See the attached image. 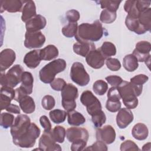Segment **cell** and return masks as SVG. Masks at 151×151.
Instances as JSON below:
<instances>
[{"label":"cell","mask_w":151,"mask_h":151,"mask_svg":"<svg viewBox=\"0 0 151 151\" xmlns=\"http://www.w3.org/2000/svg\"><path fill=\"white\" fill-rule=\"evenodd\" d=\"M11 134L14 145L22 148H30L34 146L41 130L34 123H31L26 114L17 116L11 127Z\"/></svg>","instance_id":"obj_1"},{"label":"cell","mask_w":151,"mask_h":151,"mask_svg":"<svg viewBox=\"0 0 151 151\" xmlns=\"http://www.w3.org/2000/svg\"><path fill=\"white\" fill-rule=\"evenodd\" d=\"M104 34V28L99 20L93 23H82L78 26L75 39L77 42H93L100 40Z\"/></svg>","instance_id":"obj_2"},{"label":"cell","mask_w":151,"mask_h":151,"mask_svg":"<svg viewBox=\"0 0 151 151\" xmlns=\"http://www.w3.org/2000/svg\"><path fill=\"white\" fill-rule=\"evenodd\" d=\"M66 66L65 61L61 58H58L50 62L39 71V77L41 81L46 84L51 83L54 80L55 75L64 71Z\"/></svg>","instance_id":"obj_3"},{"label":"cell","mask_w":151,"mask_h":151,"mask_svg":"<svg viewBox=\"0 0 151 151\" xmlns=\"http://www.w3.org/2000/svg\"><path fill=\"white\" fill-rule=\"evenodd\" d=\"M24 71L21 65L16 64L12 67L6 74L1 72L0 76L1 86H8L12 88L16 87L21 82Z\"/></svg>","instance_id":"obj_4"},{"label":"cell","mask_w":151,"mask_h":151,"mask_svg":"<svg viewBox=\"0 0 151 151\" xmlns=\"http://www.w3.org/2000/svg\"><path fill=\"white\" fill-rule=\"evenodd\" d=\"M61 96L63 108L67 112L74 110L77 106L76 99L78 96L77 88L71 83L67 84L61 91Z\"/></svg>","instance_id":"obj_5"},{"label":"cell","mask_w":151,"mask_h":151,"mask_svg":"<svg viewBox=\"0 0 151 151\" xmlns=\"http://www.w3.org/2000/svg\"><path fill=\"white\" fill-rule=\"evenodd\" d=\"M70 78L77 85L83 87L87 85L90 78L83 64L80 62H75L70 69Z\"/></svg>","instance_id":"obj_6"},{"label":"cell","mask_w":151,"mask_h":151,"mask_svg":"<svg viewBox=\"0 0 151 151\" xmlns=\"http://www.w3.org/2000/svg\"><path fill=\"white\" fill-rule=\"evenodd\" d=\"M80 101L83 106L86 107L87 111L90 116L102 110L100 101L90 90H86L82 93Z\"/></svg>","instance_id":"obj_7"},{"label":"cell","mask_w":151,"mask_h":151,"mask_svg":"<svg viewBox=\"0 0 151 151\" xmlns=\"http://www.w3.org/2000/svg\"><path fill=\"white\" fill-rule=\"evenodd\" d=\"M117 87L122 99L132 97H137L141 94L143 89V86H137L124 80Z\"/></svg>","instance_id":"obj_8"},{"label":"cell","mask_w":151,"mask_h":151,"mask_svg":"<svg viewBox=\"0 0 151 151\" xmlns=\"http://www.w3.org/2000/svg\"><path fill=\"white\" fill-rule=\"evenodd\" d=\"M45 37L40 31L35 32L26 31L25 34L24 45L29 49L38 48L44 44Z\"/></svg>","instance_id":"obj_9"},{"label":"cell","mask_w":151,"mask_h":151,"mask_svg":"<svg viewBox=\"0 0 151 151\" xmlns=\"http://www.w3.org/2000/svg\"><path fill=\"white\" fill-rule=\"evenodd\" d=\"M50 132H44L39 140L38 147L43 151H61V146L53 139Z\"/></svg>","instance_id":"obj_10"},{"label":"cell","mask_w":151,"mask_h":151,"mask_svg":"<svg viewBox=\"0 0 151 151\" xmlns=\"http://www.w3.org/2000/svg\"><path fill=\"white\" fill-rule=\"evenodd\" d=\"M97 140H101L106 144H111L116 139V132L111 125H106L97 128L96 134Z\"/></svg>","instance_id":"obj_11"},{"label":"cell","mask_w":151,"mask_h":151,"mask_svg":"<svg viewBox=\"0 0 151 151\" xmlns=\"http://www.w3.org/2000/svg\"><path fill=\"white\" fill-rule=\"evenodd\" d=\"M151 44L149 41H141L136 44V48L133 51V54L136 57L139 62H145L150 57V52Z\"/></svg>","instance_id":"obj_12"},{"label":"cell","mask_w":151,"mask_h":151,"mask_svg":"<svg viewBox=\"0 0 151 151\" xmlns=\"http://www.w3.org/2000/svg\"><path fill=\"white\" fill-rule=\"evenodd\" d=\"M105 59L99 48L91 51L86 57L87 64L94 69L101 68L104 64Z\"/></svg>","instance_id":"obj_13"},{"label":"cell","mask_w":151,"mask_h":151,"mask_svg":"<svg viewBox=\"0 0 151 151\" xmlns=\"http://www.w3.org/2000/svg\"><path fill=\"white\" fill-rule=\"evenodd\" d=\"M88 137V132L85 128L71 127L68 128L66 131V137L71 143L80 140H84L87 142Z\"/></svg>","instance_id":"obj_14"},{"label":"cell","mask_w":151,"mask_h":151,"mask_svg":"<svg viewBox=\"0 0 151 151\" xmlns=\"http://www.w3.org/2000/svg\"><path fill=\"white\" fill-rule=\"evenodd\" d=\"M134 119L132 111L127 108H120L116 116L117 125L120 129L127 127Z\"/></svg>","instance_id":"obj_15"},{"label":"cell","mask_w":151,"mask_h":151,"mask_svg":"<svg viewBox=\"0 0 151 151\" xmlns=\"http://www.w3.org/2000/svg\"><path fill=\"white\" fill-rule=\"evenodd\" d=\"M16 58V54L14 50L9 48L3 50L0 53V70L5 71L14 63Z\"/></svg>","instance_id":"obj_16"},{"label":"cell","mask_w":151,"mask_h":151,"mask_svg":"<svg viewBox=\"0 0 151 151\" xmlns=\"http://www.w3.org/2000/svg\"><path fill=\"white\" fill-rule=\"evenodd\" d=\"M47 24V21L44 17L37 14L25 22L27 31L35 32L44 29Z\"/></svg>","instance_id":"obj_17"},{"label":"cell","mask_w":151,"mask_h":151,"mask_svg":"<svg viewBox=\"0 0 151 151\" xmlns=\"http://www.w3.org/2000/svg\"><path fill=\"white\" fill-rule=\"evenodd\" d=\"M25 1L21 0H2L1 1V12L6 11L8 12H22Z\"/></svg>","instance_id":"obj_18"},{"label":"cell","mask_w":151,"mask_h":151,"mask_svg":"<svg viewBox=\"0 0 151 151\" xmlns=\"http://www.w3.org/2000/svg\"><path fill=\"white\" fill-rule=\"evenodd\" d=\"M15 91L8 86H2L1 88V110L6 109L14 99Z\"/></svg>","instance_id":"obj_19"},{"label":"cell","mask_w":151,"mask_h":151,"mask_svg":"<svg viewBox=\"0 0 151 151\" xmlns=\"http://www.w3.org/2000/svg\"><path fill=\"white\" fill-rule=\"evenodd\" d=\"M41 50H34L27 53L24 58V63L27 67L35 68L40 63L41 60L40 55Z\"/></svg>","instance_id":"obj_20"},{"label":"cell","mask_w":151,"mask_h":151,"mask_svg":"<svg viewBox=\"0 0 151 151\" xmlns=\"http://www.w3.org/2000/svg\"><path fill=\"white\" fill-rule=\"evenodd\" d=\"M125 24L127 28L136 34H143L147 32L146 29L139 22L138 18L127 15L125 19Z\"/></svg>","instance_id":"obj_21"},{"label":"cell","mask_w":151,"mask_h":151,"mask_svg":"<svg viewBox=\"0 0 151 151\" xmlns=\"http://www.w3.org/2000/svg\"><path fill=\"white\" fill-rule=\"evenodd\" d=\"M73 49L76 54L85 57L91 51L96 49V46L93 42H77L74 44Z\"/></svg>","instance_id":"obj_22"},{"label":"cell","mask_w":151,"mask_h":151,"mask_svg":"<svg viewBox=\"0 0 151 151\" xmlns=\"http://www.w3.org/2000/svg\"><path fill=\"white\" fill-rule=\"evenodd\" d=\"M37 15L36 6L33 1H25L22 11L21 20L26 22L29 19Z\"/></svg>","instance_id":"obj_23"},{"label":"cell","mask_w":151,"mask_h":151,"mask_svg":"<svg viewBox=\"0 0 151 151\" xmlns=\"http://www.w3.org/2000/svg\"><path fill=\"white\" fill-rule=\"evenodd\" d=\"M132 134L135 139L143 140L147 137L149 130L146 125L142 123H139L133 126L132 130Z\"/></svg>","instance_id":"obj_24"},{"label":"cell","mask_w":151,"mask_h":151,"mask_svg":"<svg viewBox=\"0 0 151 151\" xmlns=\"http://www.w3.org/2000/svg\"><path fill=\"white\" fill-rule=\"evenodd\" d=\"M34 78L30 72L24 71L22 75L21 85L20 87L28 94L32 93Z\"/></svg>","instance_id":"obj_25"},{"label":"cell","mask_w":151,"mask_h":151,"mask_svg":"<svg viewBox=\"0 0 151 151\" xmlns=\"http://www.w3.org/2000/svg\"><path fill=\"white\" fill-rule=\"evenodd\" d=\"M18 103L20 108L24 113L31 114L35 111V104L34 100L28 95L24 96Z\"/></svg>","instance_id":"obj_26"},{"label":"cell","mask_w":151,"mask_h":151,"mask_svg":"<svg viewBox=\"0 0 151 151\" xmlns=\"http://www.w3.org/2000/svg\"><path fill=\"white\" fill-rule=\"evenodd\" d=\"M58 50L54 45H48L40 50L41 60L50 61L58 55Z\"/></svg>","instance_id":"obj_27"},{"label":"cell","mask_w":151,"mask_h":151,"mask_svg":"<svg viewBox=\"0 0 151 151\" xmlns=\"http://www.w3.org/2000/svg\"><path fill=\"white\" fill-rule=\"evenodd\" d=\"M67 116L68 123L71 126H78L83 124L86 122V119L84 116L74 110L67 112Z\"/></svg>","instance_id":"obj_28"},{"label":"cell","mask_w":151,"mask_h":151,"mask_svg":"<svg viewBox=\"0 0 151 151\" xmlns=\"http://www.w3.org/2000/svg\"><path fill=\"white\" fill-rule=\"evenodd\" d=\"M140 24L144 27L147 31L151 29V8H148L141 11L138 16Z\"/></svg>","instance_id":"obj_29"},{"label":"cell","mask_w":151,"mask_h":151,"mask_svg":"<svg viewBox=\"0 0 151 151\" xmlns=\"http://www.w3.org/2000/svg\"><path fill=\"white\" fill-rule=\"evenodd\" d=\"M138 62L137 59L133 54H127L123 58V66L127 71L133 72L138 68Z\"/></svg>","instance_id":"obj_30"},{"label":"cell","mask_w":151,"mask_h":151,"mask_svg":"<svg viewBox=\"0 0 151 151\" xmlns=\"http://www.w3.org/2000/svg\"><path fill=\"white\" fill-rule=\"evenodd\" d=\"M99 49L106 59L110 58L111 56H114L116 54V48L115 45L109 41L104 42Z\"/></svg>","instance_id":"obj_31"},{"label":"cell","mask_w":151,"mask_h":151,"mask_svg":"<svg viewBox=\"0 0 151 151\" xmlns=\"http://www.w3.org/2000/svg\"><path fill=\"white\" fill-rule=\"evenodd\" d=\"M51 135L55 142L62 143L64 142L66 135V131L64 127L57 126L50 132Z\"/></svg>","instance_id":"obj_32"},{"label":"cell","mask_w":151,"mask_h":151,"mask_svg":"<svg viewBox=\"0 0 151 151\" xmlns=\"http://www.w3.org/2000/svg\"><path fill=\"white\" fill-rule=\"evenodd\" d=\"M67 113L63 110L55 109L51 110L49 113V116L51 121L55 124H60L63 123L67 116Z\"/></svg>","instance_id":"obj_33"},{"label":"cell","mask_w":151,"mask_h":151,"mask_svg":"<svg viewBox=\"0 0 151 151\" xmlns=\"http://www.w3.org/2000/svg\"><path fill=\"white\" fill-rule=\"evenodd\" d=\"M124 9L128 15L138 18L140 12L136 6V0L126 1L124 5Z\"/></svg>","instance_id":"obj_34"},{"label":"cell","mask_w":151,"mask_h":151,"mask_svg":"<svg viewBox=\"0 0 151 151\" xmlns=\"http://www.w3.org/2000/svg\"><path fill=\"white\" fill-rule=\"evenodd\" d=\"M116 18L117 14L116 12L104 9L100 14V21L104 24H111L116 20Z\"/></svg>","instance_id":"obj_35"},{"label":"cell","mask_w":151,"mask_h":151,"mask_svg":"<svg viewBox=\"0 0 151 151\" xmlns=\"http://www.w3.org/2000/svg\"><path fill=\"white\" fill-rule=\"evenodd\" d=\"M78 28L77 22H68V24L62 28L63 34L67 38L75 37Z\"/></svg>","instance_id":"obj_36"},{"label":"cell","mask_w":151,"mask_h":151,"mask_svg":"<svg viewBox=\"0 0 151 151\" xmlns=\"http://www.w3.org/2000/svg\"><path fill=\"white\" fill-rule=\"evenodd\" d=\"M93 90L96 94L103 96L108 90L107 83L103 80H98L94 83Z\"/></svg>","instance_id":"obj_37"},{"label":"cell","mask_w":151,"mask_h":151,"mask_svg":"<svg viewBox=\"0 0 151 151\" xmlns=\"http://www.w3.org/2000/svg\"><path fill=\"white\" fill-rule=\"evenodd\" d=\"M91 120L96 128L101 127L106 121V116L104 111L101 110L91 116Z\"/></svg>","instance_id":"obj_38"},{"label":"cell","mask_w":151,"mask_h":151,"mask_svg":"<svg viewBox=\"0 0 151 151\" xmlns=\"http://www.w3.org/2000/svg\"><path fill=\"white\" fill-rule=\"evenodd\" d=\"M14 116L9 113H2L1 114L0 124L4 129H8L11 127L14 123Z\"/></svg>","instance_id":"obj_39"},{"label":"cell","mask_w":151,"mask_h":151,"mask_svg":"<svg viewBox=\"0 0 151 151\" xmlns=\"http://www.w3.org/2000/svg\"><path fill=\"white\" fill-rule=\"evenodd\" d=\"M122 2L121 1H100L99 3L100 4L101 8L103 9H106L110 11L116 12L118 9L120 3Z\"/></svg>","instance_id":"obj_40"},{"label":"cell","mask_w":151,"mask_h":151,"mask_svg":"<svg viewBox=\"0 0 151 151\" xmlns=\"http://www.w3.org/2000/svg\"><path fill=\"white\" fill-rule=\"evenodd\" d=\"M55 101L54 98L50 95H46L43 97L41 100L42 107L46 110H50L55 106Z\"/></svg>","instance_id":"obj_41"},{"label":"cell","mask_w":151,"mask_h":151,"mask_svg":"<svg viewBox=\"0 0 151 151\" xmlns=\"http://www.w3.org/2000/svg\"><path fill=\"white\" fill-rule=\"evenodd\" d=\"M107 67L111 71H116L120 69L121 64L120 61L115 58H107L106 60Z\"/></svg>","instance_id":"obj_42"},{"label":"cell","mask_w":151,"mask_h":151,"mask_svg":"<svg viewBox=\"0 0 151 151\" xmlns=\"http://www.w3.org/2000/svg\"><path fill=\"white\" fill-rule=\"evenodd\" d=\"M121 106L122 104L120 100L107 99L106 101V107L108 111L115 113L120 110V109L121 108Z\"/></svg>","instance_id":"obj_43"},{"label":"cell","mask_w":151,"mask_h":151,"mask_svg":"<svg viewBox=\"0 0 151 151\" xmlns=\"http://www.w3.org/2000/svg\"><path fill=\"white\" fill-rule=\"evenodd\" d=\"M84 150L91 151H107L108 149L105 143L101 140H97V141L94 143L92 145L85 148Z\"/></svg>","instance_id":"obj_44"},{"label":"cell","mask_w":151,"mask_h":151,"mask_svg":"<svg viewBox=\"0 0 151 151\" xmlns=\"http://www.w3.org/2000/svg\"><path fill=\"white\" fill-rule=\"evenodd\" d=\"M120 149L121 151L140 150L138 146L132 140H127L122 143Z\"/></svg>","instance_id":"obj_45"},{"label":"cell","mask_w":151,"mask_h":151,"mask_svg":"<svg viewBox=\"0 0 151 151\" xmlns=\"http://www.w3.org/2000/svg\"><path fill=\"white\" fill-rule=\"evenodd\" d=\"M66 84V82L64 79L61 78H55L50 83V86L55 91H61Z\"/></svg>","instance_id":"obj_46"},{"label":"cell","mask_w":151,"mask_h":151,"mask_svg":"<svg viewBox=\"0 0 151 151\" xmlns=\"http://www.w3.org/2000/svg\"><path fill=\"white\" fill-rule=\"evenodd\" d=\"M149 80V77L145 74H140L134 76L130 78V83L137 86H143Z\"/></svg>","instance_id":"obj_47"},{"label":"cell","mask_w":151,"mask_h":151,"mask_svg":"<svg viewBox=\"0 0 151 151\" xmlns=\"http://www.w3.org/2000/svg\"><path fill=\"white\" fill-rule=\"evenodd\" d=\"M80 13L76 9H71L67 11L65 17L69 22H77L80 19Z\"/></svg>","instance_id":"obj_48"},{"label":"cell","mask_w":151,"mask_h":151,"mask_svg":"<svg viewBox=\"0 0 151 151\" xmlns=\"http://www.w3.org/2000/svg\"><path fill=\"white\" fill-rule=\"evenodd\" d=\"M107 99L120 100L121 96L117 87L112 86L109 88L107 93Z\"/></svg>","instance_id":"obj_49"},{"label":"cell","mask_w":151,"mask_h":151,"mask_svg":"<svg viewBox=\"0 0 151 151\" xmlns=\"http://www.w3.org/2000/svg\"><path fill=\"white\" fill-rule=\"evenodd\" d=\"M106 80L109 84L113 87L119 86L123 81V79L120 77L115 75L109 76L106 77Z\"/></svg>","instance_id":"obj_50"},{"label":"cell","mask_w":151,"mask_h":151,"mask_svg":"<svg viewBox=\"0 0 151 151\" xmlns=\"http://www.w3.org/2000/svg\"><path fill=\"white\" fill-rule=\"evenodd\" d=\"M87 142L84 140H80L72 142L71 146V150L72 151L83 150L86 148Z\"/></svg>","instance_id":"obj_51"},{"label":"cell","mask_w":151,"mask_h":151,"mask_svg":"<svg viewBox=\"0 0 151 151\" xmlns=\"http://www.w3.org/2000/svg\"><path fill=\"white\" fill-rule=\"evenodd\" d=\"M40 122L41 126L44 128V132H50L51 130V123L46 116H41L40 118Z\"/></svg>","instance_id":"obj_52"},{"label":"cell","mask_w":151,"mask_h":151,"mask_svg":"<svg viewBox=\"0 0 151 151\" xmlns=\"http://www.w3.org/2000/svg\"><path fill=\"white\" fill-rule=\"evenodd\" d=\"M15 91V96L14 97V100L17 102H18L24 96L28 95L20 87L16 88Z\"/></svg>","instance_id":"obj_53"},{"label":"cell","mask_w":151,"mask_h":151,"mask_svg":"<svg viewBox=\"0 0 151 151\" xmlns=\"http://www.w3.org/2000/svg\"><path fill=\"white\" fill-rule=\"evenodd\" d=\"M20 107L14 104H10L5 109L8 112L12 113L14 114L20 113Z\"/></svg>","instance_id":"obj_54"},{"label":"cell","mask_w":151,"mask_h":151,"mask_svg":"<svg viewBox=\"0 0 151 151\" xmlns=\"http://www.w3.org/2000/svg\"><path fill=\"white\" fill-rule=\"evenodd\" d=\"M150 146H151V143L150 142H148L147 143H146L145 145H144L143 146V147L142 149V150H149L150 151Z\"/></svg>","instance_id":"obj_55"}]
</instances>
